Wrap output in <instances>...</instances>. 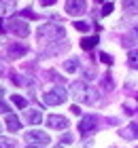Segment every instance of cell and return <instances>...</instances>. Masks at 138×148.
I'll return each mask as SVG.
<instances>
[{"instance_id": "4", "label": "cell", "mask_w": 138, "mask_h": 148, "mask_svg": "<svg viewBox=\"0 0 138 148\" xmlns=\"http://www.w3.org/2000/svg\"><path fill=\"white\" fill-rule=\"evenodd\" d=\"M6 28H9L15 36H19V38H26L28 34H30V25H28L26 21H21V19H11V21L6 23Z\"/></svg>"}, {"instance_id": "2", "label": "cell", "mask_w": 138, "mask_h": 148, "mask_svg": "<svg viewBox=\"0 0 138 148\" xmlns=\"http://www.w3.org/2000/svg\"><path fill=\"white\" fill-rule=\"evenodd\" d=\"M66 97H68V93H66L64 87H53V89L45 91V95H43L47 106H60V104L66 102Z\"/></svg>"}, {"instance_id": "14", "label": "cell", "mask_w": 138, "mask_h": 148, "mask_svg": "<svg viewBox=\"0 0 138 148\" xmlns=\"http://www.w3.org/2000/svg\"><path fill=\"white\" fill-rule=\"evenodd\" d=\"M96 45H98V36H92V38H83V40H81V49H85V51L94 49Z\"/></svg>"}, {"instance_id": "12", "label": "cell", "mask_w": 138, "mask_h": 148, "mask_svg": "<svg viewBox=\"0 0 138 148\" xmlns=\"http://www.w3.org/2000/svg\"><path fill=\"white\" fill-rule=\"evenodd\" d=\"M26 119L30 121L32 125H40V121H43V114H40V110H28V112H26Z\"/></svg>"}, {"instance_id": "30", "label": "cell", "mask_w": 138, "mask_h": 148, "mask_svg": "<svg viewBox=\"0 0 138 148\" xmlns=\"http://www.w3.org/2000/svg\"><path fill=\"white\" fill-rule=\"evenodd\" d=\"M2 32H4V25H2V21H0V34H2Z\"/></svg>"}, {"instance_id": "16", "label": "cell", "mask_w": 138, "mask_h": 148, "mask_svg": "<svg viewBox=\"0 0 138 148\" xmlns=\"http://www.w3.org/2000/svg\"><path fill=\"white\" fill-rule=\"evenodd\" d=\"M11 102L15 106H19V108H28V99L21 97V95H11Z\"/></svg>"}, {"instance_id": "5", "label": "cell", "mask_w": 138, "mask_h": 148, "mask_svg": "<svg viewBox=\"0 0 138 148\" xmlns=\"http://www.w3.org/2000/svg\"><path fill=\"white\" fill-rule=\"evenodd\" d=\"M26 140L28 142H34V144H38V146H47L51 142L49 136H47L45 131H40V129H32V131H26Z\"/></svg>"}, {"instance_id": "32", "label": "cell", "mask_w": 138, "mask_h": 148, "mask_svg": "<svg viewBox=\"0 0 138 148\" xmlns=\"http://www.w3.org/2000/svg\"><path fill=\"white\" fill-rule=\"evenodd\" d=\"M55 148H64V146H55Z\"/></svg>"}, {"instance_id": "13", "label": "cell", "mask_w": 138, "mask_h": 148, "mask_svg": "<svg viewBox=\"0 0 138 148\" xmlns=\"http://www.w3.org/2000/svg\"><path fill=\"white\" fill-rule=\"evenodd\" d=\"M64 70H66V72H70V74H72V72H77V70H79V59H77V57L66 59V62H64Z\"/></svg>"}, {"instance_id": "9", "label": "cell", "mask_w": 138, "mask_h": 148, "mask_svg": "<svg viewBox=\"0 0 138 148\" xmlns=\"http://www.w3.org/2000/svg\"><path fill=\"white\" fill-rule=\"evenodd\" d=\"M6 53H9L11 59H17V57H24L28 53V47L26 45H19V42H11L9 47H6Z\"/></svg>"}, {"instance_id": "28", "label": "cell", "mask_w": 138, "mask_h": 148, "mask_svg": "<svg viewBox=\"0 0 138 148\" xmlns=\"http://www.w3.org/2000/svg\"><path fill=\"white\" fill-rule=\"evenodd\" d=\"M2 97H4V89L0 87V102H2Z\"/></svg>"}, {"instance_id": "7", "label": "cell", "mask_w": 138, "mask_h": 148, "mask_svg": "<svg viewBox=\"0 0 138 148\" xmlns=\"http://www.w3.org/2000/svg\"><path fill=\"white\" fill-rule=\"evenodd\" d=\"M96 127H98V116H94V114H87V116L81 119L79 131H81V133H92Z\"/></svg>"}, {"instance_id": "29", "label": "cell", "mask_w": 138, "mask_h": 148, "mask_svg": "<svg viewBox=\"0 0 138 148\" xmlns=\"http://www.w3.org/2000/svg\"><path fill=\"white\" fill-rule=\"evenodd\" d=\"M134 34H136V36H138V23H136V25H134Z\"/></svg>"}, {"instance_id": "8", "label": "cell", "mask_w": 138, "mask_h": 148, "mask_svg": "<svg viewBox=\"0 0 138 148\" xmlns=\"http://www.w3.org/2000/svg\"><path fill=\"white\" fill-rule=\"evenodd\" d=\"M47 125L53 127V129H68V119L66 116H62V114H49L47 116Z\"/></svg>"}, {"instance_id": "3", "label": "cell", "mask_w": 138, "mask_h": 148, "mask_svg": "<svg viewBox=\"0 0 138 148\" xmlns=\"http://www.w3.org/2000/svg\"><path fill=\"white\" fill-rule=\"evenodd\" d=\"M64 36V28L58 23H45L38 28V38H58Z\"/></svg>"}, {"instance_id": "18", "label": "cell", "mask_w": 138, "mask_h": 148, "mask_svg": "<svg viewBox=\"0 0 138 148\" xmlns=\"http://www.w3.org/2000/svg\"><path fill=\"white\" fill-rule=\"evenodd\" d=\"M0 148H17V144H15V140H4V138H0Z\"/></svg>"}, {"instance_id": "17", "label": "cell", "mask_w": 138, "mask_h": 148, "mask_svg": "<svg viewBox=\"0 0 138 148\" xmlns=\"http://www.w3.org/2000/svg\"><path fill=\"white\" fill-rule=\"evenodd\" d=\"M128 64L132 66L134 70H138V49H134L132 53H130V57H128Z\"/></svg>"}, {"instance_id": "25", "label": "cell", "mask_w": 138, "mask_h": 148, "mask_svg": "<svg viewBox=\"0 0 138 148\" xmlns=\"http://www.w3.org/2000/svg\"><path fill=\"white\" fill-rule=\"evenodd\" d=\"M104 87H108V89L113 87V80H110V76H104Z\"/></svg>"}, {"instance_id": "31", "label": "cell", "mask_w": 138, "mask_h": 148, "mask_svg": "<svg viewBox=\"0 0 138 148\" xmlns=\"http://www.w3.org/2000/svg\"><path fill=\"white\" fill-rule=\"evenodd\" d=\"M28 148H43V146H28Z\"/></svg>"}, {"instance_id": "1", "label": "cell", "mask_w": 138, "mask_h": 148, "mask_svg": "<svg viewBox=\"0 0 138 148\" xmlns=\"http://www.w3.org/2000/svg\"><path fill=\"white\" fill-rule=\"evenodd\" d=\"M72 95H74V99H79L83 104H96L98 97H100L98 91L92 89V87H87L85 83H81V80L72 83Z\"/></svg>"}, {"instance_id": "33", "label": "cell", "mask_w": 138, "mask_h": 148, "mask_svg": "<svg viewBox=\"0 0 138 148\" xmlns=\"http://www.w3.org/2000/svg\"><path fill=\"white\" fill-rule=\"evenodd\" d=\"M96 2H102V0H96Z\"/></svg>"}, {"instance_id": "34", "label": "cell", "mask_w": 138, "mask_h": 148, "mask_svg": "<svg viewBox=\"0 0 138 148\" xmlns=\"http://www.w3.org/2000/svg\"><path fill=\"white\" fill-rule=\"evenodd\" d=\"M136 148H138V146H136Z\"/></svg>"}, {"instance_id": "20", "label": "cell", "mask_w": 138, "mask_h": 148, "mask_svg": "<svg viewBox=\"0 0 138 148\" xmlns=\"http://www.w3.org/2000/svg\"><path fill=\"white\" fill-rule=\"evenodd\" d=\"M123 6L130 11H136L138 9V0H123Z\"/></svg>"}, {"instance_id": "19", "label": "cell", "mask_w": 138, "mask_h": 148, "mask_svg": "<svg viewBox=\"0 0 138 148\" xmlns=\"http://www.w3.org/2000/svg\"><path fill=\"white\" fill-rule=\"evenodd\" d=\"M74 28H77L79 32H89V28H92V25H89L87 21H74Z\"/></svg>"}, {"instance_id": "6", "label": "cell", "mask_w": 138, "mask_h": 148, "mask_svg": "<svg viewBox=\"0 0 138 148\" xmlns=\"http://www.w3.org/2000/svg\"><path fill=\"white\" fill-rule=\"evenodd\" d=\"M87 11L85 0H66V13L68 15H83Z\"/></svg>"}, {"instance_id": "11", "label": "cell", "mask_w": 138, "mask_h": 148, "mask_svg": "<svg viewBox=\"0 0 138 148\" xmlns=\"http://www.w3.org/2000/svg\"><path fill=\"white\" fill-rule=\"evenodd\" d=\"M6 127H9L11 131H19V127H21V123H19V119L15 116V114H6Z\"/></svg>"}, {"instance_id": "15", "label": "cell", "mask_w": 138, "mask_h": 148, "mask_svg": "<svg viewBox=\"0 0 138 148\" xmlns=\"http://www.w3.org/2000/svg\"><path fill=\"white\" fill-rule=\"evenodd\" d=\"M13 11V0H0V15Z\"/></svg>"}, {"instance_id": "23", "label": "cell", "mask_w": 138, "mask_h": 148, "mask_svg": "<svg viewBox=\"0 0 138 148\" xmlns=\"http://www.w3.org/2000/svg\"><path fill=\"white\" fill-rule=\"evenodd\" d=\"M62 142H64V144H72V136H70V133H66V136L62 138Z\"/></svg>"}, {"instance_id": "26", "label": "cell", "mask_w": 138, "mask_h": 148, "mask_svg": "<svg viewBox=\"0 0 138 148\" xmlns=\"http://www.w3.org/2000/svg\"><path fill=\"white\" fill-rule=\"evenodd\" d=\"M55 0H40V4H45V6H49V4H53Z\"/></svg>"}, {"instance_id": "27", "label": "cell", "mask_w": 138, "mask_h": 148, "mask_svg": "<svg viewBox=\"0 0 138 148\" xmlns=\"http://www.w3.org/2000/svg\"><path fill=\"white\" fill-rule=\"evenodd\" d=\"M74 114H81V108H79V106H72V108H70Z\"/></svg>"}, {"instance_id": "21", "label": "cell", "mask_w": 138, "mask_h": 148, "mask_svg": "<svg viewBox=\"0 0 138 148\" xmlns=\"http://www.w3.org/2000/svg\"><path fill=\"white\" fill-rule=\"evenodd\" d=\"M100 62H102V64H108V66H110V64H113V57H110L108 53H100Z\"/></svg>"}, {"instance_id": "24", "label": "cell", "mask_w": 138, "mask_h": 148, "mask_svg": "<svg viewBox=\"0 0 138 148\" xmlns=\"http://www.w3.org/2000/svg\"><path fill=\"white\" fill-rule=\"evenodd\" d=\"M24 15H26V17H30V19H36V15H34L32 11H21V17H24Z\"/></svg>"}, {"instance_id": "22", "label": "cell", "mask_w": 138, "mask_h": 148, "mask_svg": "<svg viewBox=\"0 0 138 148\" xmlns=\"http://www.w3.org/2000/svg\"><path fill=\"white\" fill-rule=\"evenodd\" d=\"M110 13H113V4L106 2V4H104V9H102V15H110Z\"/></svg>"}, {"instance_id": "10", "label": "cell", "mask_w": 138, "mask_h": 148, "mask_svg": "<svg viewBox=\"0 0 138 148\" xmlns=\"http://www.w3.org/2000/svg\"><path fill=\"white\" fill-rule=\"evenodd\" d=\"M119 133H121V138H128V140L138 138V123H132V125L128 127V129H121Z\"/></svg>"}]
</instances>
